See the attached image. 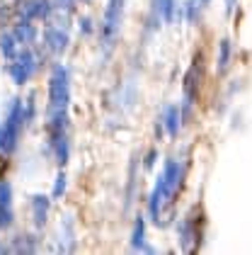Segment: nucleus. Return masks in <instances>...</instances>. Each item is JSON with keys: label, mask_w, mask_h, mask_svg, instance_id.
Returning <instances> with one entry per match:
<instances>
[{"label": "nucleus", "mask_w": 252, "mask_h": 255, "mask_svg": "<svg viewBox=\"0 0 252 255\" xmlns=\"http://www.w3.org/2000/svg\"><path fill=\"white\" fill-rule=\"evenodd\" d=\"M63 180H66V177H63V175H58V182H56V190H54V192H56V195H61V190H63V185H66V182H63Z\"/></svg>", "instance_id": "12"}, {"label": "nucleus", "mask_w": 252, "mask_h": 255, "mask_svg": "<svg viewBox=\"0 0 252 255\" xmlns=\"http://www.w3.org/2000/svg\"><path fill=\"white\" fill-rule=\"evenodd\" d=\"M44 39H46V44H49L51 51H63L66 44H68V37L63 34V29H46Z\"/></svg>", "instance_id": "7"}, {"label": "nucleus", "mask_w": 252, "mask_h": 255, "mask_svg": "<svg viewBox=\"0 0 252 255\" xmlns=\"http://www.w3.org/2000/svg\"><path fill=\"white\" fill-rule=\"evenodd\" d=\"M58 2H63L66 7H71V2H73V0H56V5H58ZM63 5H61V7H63Z\"/></svg>", "instance_id": "14"}, {"label": "nucleus", "mask_w": 252, "mask_h": 255, "mask_svg": "<svg viewBox=\"0 0 252 255\" xmlns=\"http://www.w3.org/2000/svg\"><path fill=\"white\" fill-rule=\"evenodd\" d=\"M0 49H2V54H5L7 59H12V56H15V39H12V37H2Z\"/></svg>", "instance_id": "10"}, {"label": "nucleus", "mask_w": 252, "mask_h": 255, "mask_svg": "<svg viewBox=\"0 0 252 255\" xmlns=\"http://www.w3.org/2000/svg\"><path fill=\"white\" fill-rule=\"evenodd\" d=\"M119 22H121V0H109L107 17H104V27H102V32H104V37H107V39H112V37H114Z\"/></svg>", "instance_id": "4"}, {"label": "nucleus", "mask_w": 252, "mask_h": 255, "mask_svg": "<svg viewBox=\"0 0 252 255\" xmlns=\"http://www.w3.org/2000/svg\"><path fill=\"white\" fill-rule=\"evenodd\" d=\"M17 39H24V41H32L34 39V27L29 22H22L17 27Z\"/></svg>", "instance_id": "9"}, {"label": "nucleus", "mask_w": 252, "mask_h": 255, "mask_svg": "<svg viewBox=\"0 0 252 255\" xmlns=\"http://www.w3.org/2000/svg\"><path fill=\"white\" fill-rule=\"evenodd\" d=\"M22 12L27 17H44L49 12V0H24Z\"/></svg>", "instance_id": "6"}, {"label": "nucleus", "mask_w": 252, "mask_h": 255, "mask_svg": "<svg viewBox=\"0 0 252 255\" xmlns=\"http://www.w3.org/2000/svg\"><path fill=\"white\" fill-rule=\"evenodd\" d=\"M2 251H5V248H2V246H0V253H2Z\"/></svg>", "instance_id": "15"}, {"label": "nucleus", "mask_w": 252, "mask_h": 255, "mask_svg": "<svg viewBox=\"0 0 252 255\" xmlns=\"http://www.w3.org/2000/svg\"><path fill=\"white\" fill-rule=\"evenodd\" d=\"M32 209H34V221L37 224H44V219H46V209H49V199L46 197L37 195L32 199Z\"/></svg>", "instance_id": "8"}, {"label": "nucleus", "mask_w": 252, "mask_h": 255, "mask_svg": "<svg viewBox=\"0 0 252 255\" xmlns=\"http://www.w3.org/2000/svg\"><path fill=\"white\" fill-rule=\"evenodd\" d=\"M179 177H182L179 165H177L174 160H170V163L165 165V173H163V177H160V182L155 185L153 197H151V212H153V214H158V207H160V204H163V202H165V199L177 190Z\"/></svg>", "instance_id": "2"}, {"label": "nucleus", "mask_w": 252, "mask_h": 255, "mask_svg": "<svg viewBox=\"0 0 252 255\" xmlns=\"http://www.w3.org/2000/svg\"><path fill=\"white\" fill-rule=\"evenodd\" d=\"M174 115H177V110H170V122H168V129H170V131H177V122H174Z\"/></svg>", "instance_id": "11"}, {"label": "nucleus", "mask_w": 252, "mask_h": 255, "mask_svg": "<svg viewBox=\"0 0 252 255\" xmlns=\"http://www.w3.org/2000/svg\"><path fill=\"white\" fill-rule=\"evenodd\" d=\"M12 224V199H10V187L0 185V229H7Z\"/></svg>", "instance_id": "5"}, {"label": "nucleus", "mask_w": 252, "mask_h": 255, "mask_svg": "<svg viewBox=\"0 0 252 255\" xmlns=\"http://www.w3.org/2000/svg\"><path fill=\"white\" fill-rule=\"evenodd\" d=\"M49 112H51V124L66 122V105H68V73L63 68H56L49 85Z\"/></svg>", "instance_id": "1"}, {"label": "nucleus", "mask_w": 252, "mask_h": 255, "mask_svg": "<svg viewBox=\"0 0 252 255\" xmlns=\"http://www.w3.org/2000/svg\"><path fill=\"white\" fill-rule=\"evenodd\" d=\"M5 168H7V160L0 156V177H2V173H5Z\"/></svg>", "instance_id": "13"}, {"label": "nucleus", "mask_w": 252, "mask_h": 255, "mask_svg": "<svg viewBox=\"0 0 252 255\" xmlns=\"http://www.w3.org/2000/svg\"><path fill=\"white\" fill-rule=\"evenodd\" d=\"M15 59V56H12ZM10 76L15 78V83H24V80H29L32 76V71H34V59H32V54L29 51H24V54H19L17 59L10 63Z\"/></svg>", "instance_id": "3"}]
</instances>
